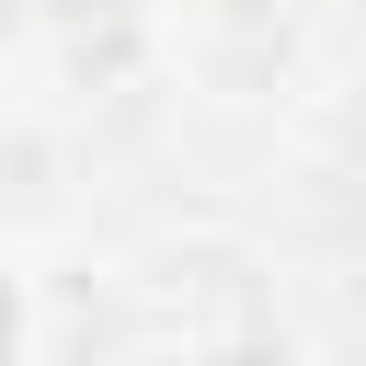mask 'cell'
Listing matches in <instances>:
<instances>
[{
  "instance_id": "1",
  "label": "cell",
  "mask_w": 366,
  "mask_h": 366,
  "mask_svg": "<svg viewBox=\"0 0 366 366\" xmlns=\"http://www.w3.org/2000/svg\"><path fill=\"white\" fill-rule=\"evenodd\" d=\"M0 332H11V320H0Z\"/></svg>"
}]
</instances>
